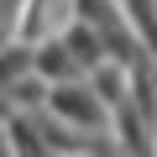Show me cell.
<instances>
[{
    "mask_svg": "<svg viewBox=\"0 0 157 157\" xmlns=\"http://www.w3.org/2000/svg\"><path fill=\"white\" fill-rule=\"evenodd\" d=\"M78 16V0H16V16H11V37L37 47L47 37H63Z\"/></svg>",
    "mask_w": 157,
    "mask_h": 157,
    "instance_id": "6da1fadb",
    "label": "cell"
},
{
    "mask_svg": "<svg viewBox=\"0 0 157 157\" xmlns=\"http://www.w3.org/2000/svg\"><path fill=\"white\" fill-rule=\"evenodd\" d=\"M6 42H11V16L0 11V47H6Z\"/></svg>",
    "mask_w": 157,
    "mask_h": 157,
    "instance_id": "7a4b0ae2",
    "label": "cell"
}]
</instances>
